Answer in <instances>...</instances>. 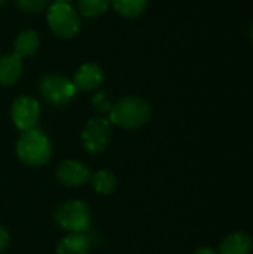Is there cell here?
I'll list each match as a JSON object with an SVG mask.
<instances>
[{
  "label": "cell",
  "instance_id": "obj_3",
  "mask_svg": "<svg viewBox=\"0 0 253 254\" xmlns=\"http://www.w3.org/2000/svg\"><path fill=\"white\" fill-rule=\"evenodd\" d=\"M46 21L52 33L63 39H72L81 30L79 15L70 3H52L46 9Z\"/></svg>",
  "mask_w": 253,
  "mask_h": 254
},
{
  "label": "cell",
  "instance_id": "obj_17",
  "mask_svg": "<svg viewBox=\"0 0 253 254\" xmlns=\"http://www.w3.org/2000/svg\"><path fill=\"white\" fill-rule=\"evenodd\" d=\"M15 3L27 13H39L48 9V0H15Z\"/></svg>",
  "mask_w": 253,
  "mask_h": 254
},
{
  "label": "cell",
  "instance_id": "obj_23",
  "mask_svg": "<svg viewBox=\"0 0 253 254\" xmlns=\"http://www.w3.org/2000/svg\"><path fill=\"white\" fill-rule=\"evenodd\" d=\"M251 36H252V42H253V27H252V34H251Z\"/></svg>",
  "mask_w": 253,
  "mask_h": 254
},
{
  "label": "cell",
  "instance_id": "obj_2",
  "mask_svg": "<svg viewBox=\"0 0 253 254\" xmlns=\"http://www.w3.org/2000/svg\"><path fill=\"white\" fill-rule=\"evenodd\" d=\"M52 153V146L46 134L33 128L28 131H22L16 141V155L21 162L30 167H42L45 165Z\"/></svg>",
  "mask_w": 253,
  "mask_h": 254
},
{
  "label": "cell",
  "instance_id": "obj_7",
  "mask_svg": "<svg viewBox=\"0 0 253 254\" xmlns=\"http://www.w3.org/2000/svg\"><path fill=\"white\" fill-rule=\"evenodd\" d=\"M12 121L19 131H28L36 128L39 116H40V106L36 98L30 95H21L13 100L10 109Z\"/></svg>",
  "mask_w": 253,
  "mask_h": 254
},
{
  "label": "cell",
  "instance_id": "obj_13",
  "mask_svg": "<svg viewBox=\"0 0 253 254\" xmlns=\"http://www.w3.org/2000/svg\"><path fill=\"white\" fill-rule=\"evenodd\" d=\"M89 249L91 243L85 234H70L58 243L57 254H88Z\"/></svg>",
  "mask_w": 253,
  "mask_h": 254
},
{
  "label": "cell",
  "instance_id": "obj_18",
  "mask_svg": "<svg viewBox=\"0 0 253 254\" xmlns=\"http://www.w3.org/2000/svg\"><path fill=\"white\" fill-rule=\"evenodd\" d=\"M91 103L92 106L100 112V113H109L110 109H112V103L109 100V95L107 92L104 91H100V92H95L91 98Z\"/></svg>",
  "mask_w": 253,
  "mask_h": 254
},
{
  "label": "cell",
  "instance_id": "obj_9",
  "mask_svg": "<svg viewBox=\"0 0 253 254\" xmlns=\"http://www.w3.org/2000/svg\"><path fill=\"white\" fill-rule=\"evenodd\" d=\"M103 82H104V71L95 63L82 64L73 76V83L76 89H82V91H95L103 85Z\"/></svg>",
  "mask_w": 253,
  "mask_h": 254
},
{
  "label": "cell",
  "instance_id": "obj_16",
  "mask_svg": "<svg viewBox=\"0 0 253 254\" xmlns=\"http://www.w3.org/2000/svg\"><path fill=\"white\" fill-rule=\"evenodd\" d=\"M110 4V0H79L78 6L84 16L95 18L103 15Z\"/></svg>",
  "mask_w": 253,
  "mask_h": 254
},
{
  "label": "cell",
  "instance_id": "obj_15",
  "mask_svg": "<svg viewBox=\"0 0 253 254\" xmlns=\"http://www.w3.org/2000/svg\"><path fill=\"white\" fill-rule=\"evenodd\" d=\"M110 3L119 15L133 19L145 12L148 0H110Z\"/></svg>",
  "mask_w": 253,
  "mask_h": 254
},
{
  "label": "cell",
  "instance_id": "obj_14",
  "mask_svg": "<svg viewBox=\"0 0 253 254\" xmlns=\"http://www.w3.org/2000/svg\"><path fill=\"white\" fill-rule=\"evenodd\" d=\"M91 185L92 189L100 193V195H109L115 190L116 185H118V179L116 176L109 171V170H100L97 171L92 177H91Z\"/></svg>",
  "mask_w": 253,
  "mask_h": 254
},
{
  "label": "cell",
  "instance_id": "obj_8",
  "mask_svg": "<svg viewBox=\"0 0 253 254\" xmlns=\"http://www.w3.org/2000/svg\"><path fill=\"white\" fill-rule=\"evenodd\" d=\"M57 179L67 188H78L91 180V173L85 164L69 159L57 168Z\"/></svg>",
  "mask_w": 253,
  "mask_h": 254
},
{
  "label": "cell",
  "instance_id": "obj_19",
  "mask_svg": "<svg viewBox=\"0 0 253 254\" xmlns=\"http://www.w3.org/2000/svg\"><path fill=\"white\" fill-rule=\"evenodd\" d=\"M9 232L6 231V228L0 226V252H3L7 246H9Z\"/></svg>",
  "mask_w": 253,
  "mask_h": 254
},
{
  "label": "cell",
  "instance_id": "obj_6",
  "mask_svg": "<svg viewBox=\"0 0 253 254\" xmlns=\"http://www.w3.org/2000/svg\"><path fill=\"white\" fill-rule=\"evenodd\" d=\"M112 138V127L110 121L106 118L97 116L88 121L82 131V143L84 147L89 153H100L103 152Z\"/></svg>",
  "mask_w": 253,
  "mask_h": 254
},
{
  "label": "cell",
  "instance_id": "obj_21",
  "mask_svg": "<svg viewBox=\"0 0 253 254\" xmlns=\"http://www.w3.org/2000/svg\"><path fill=\"white\" fill-rule=\"evenodd\" d=\"M55 1H60V3H69V1H72V0H55Z\"/></svg>",
  "mask_w": 253,
  "mask_h": 254
},
{
  "label": "cell",
  "instance_id": "obj_10",
  "mask_svg": "<svg viewBox=\"0 0 253 254\" xmlns=\"http://www.w3.org/2000/svg\"><path fill=\"white\" fill-rule=\"evenodd\" d=\"M22 76V58L15 54L0 58V85H15Z\"/></svg>",
  "mask_w": 253,
  "mask_h": 254
},
{
  "label": "cell",
  "instance_id": "obj_20",
  "mask_svg": "<svg viewBox=\"0 0 253 254\" xmlns=\"http://www.w3.org/2000/svg\"><path fill=\"white\" fill-rule=\"evenodd\" d=\"M194 254H218V252H215L213 249H209V247H201Z\"/></svg>",
  "mask_w": 253,
  "mask_h": 254
},
{
  "label": "cell",
  "instance_id": "obj_5",
  "mask_svg": "<svg viewBox=\"0 0 253 254\" xmlns=\"http://www.w3.org/2000/svg\"><path fill=\"white\" fill-rule=\"evenodd\" d=\"M39 92L46 103L60 107L69 104L78 94V89L75 83L66 76L46 74L39 82Z\"/></svg>",
  "mask_w": 253,
  "mask_h": 254
},
{
  "label": "cell",
  "instance_id": "obj_22",
  "mask_svg": "<svg viewBox=\"0 0 253 254\" xmlns=\"http://www.w3.org/2000/svg\"><path fill=\"white\" fill-rule=\"evenodd\" d=\"M4 1H6V0H0V4H3Z\"/></svg>",
  "mask_w": 253,
  "mask_h": 254
},
{
  "label": "cell",
  "instance_id": "obj_1",
  "mask_svg": "<svg viewBox=\"0 0 253 254\" xmlns=\"http://www.w3.org/2000/svg\"><path fill=\"white\" fill-rule=\"evenodd\" d=\"M151 118V106L140 97H124L115 104L109 112L110 124L125 128V129H136L145 125Z\"/></svg>",
  "mask_w": 253,
  "mask_h": 254
},
{
  "label": "cell",
  "instance_id": "obj_4",
  "mask_svg": "<svg viewBox=\"0 0 253 254\" xmlns=\"http://www.w3.org/2000/svg\"><path fill=\"white\" fill-rule=\"evenodd\" d=\"M55 222L70 234H84L91 225V210L84 201L73 199L57 208Z\"/></svg>",
  "mask_w": 253,
  "mask_h": 254
},
{
  "label": "cell",
  "instance_id": "obj_11",
  "mask_svg": "<svg viewBox=\"0 0 253 254\" xmlns=\"http://www.w3.org/2000/svg\"><path fill=\"white\" fill-rule=\"evenodd\" d=\"M252 238L245 232H233L222 240L218 254H249L252 252Z\"/></svg>",
  "mask_w": 253,
  "mask_h": 254
},
{
  "label": "cell",
  "instance_id": "obj_12",
  "mask_svg": "<svg viewBox=\"0 0 253 254\" xmlns=\"http://www.w3.org/2000/svg\"><path fill=\"white\" fill-rule=\"evenodd\" d=\"M39 36L34 30H22L13 40V54L19 58L31 57L39 49Z\"/></svg>",
  "mask_w": 253,
  "mask_h": 254
}]
</instances>
